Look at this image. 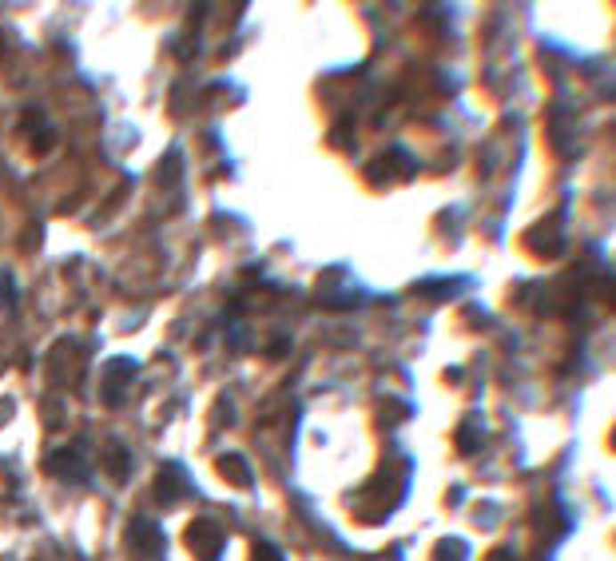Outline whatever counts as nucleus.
I'll return each mask as SVG.
<instances>
[{"label": "nucleus", "mask_w": 616, "mask_h": 561, "mask_svg": "<svg viewBox=\"0 0 616 561\" xmlns=\"http://www.w3.org/2000/svg\"><path fill=\"white\" fill-rule=\"evenodd\" d=\"M108 466H112V478H119V482L127 478V454L119 446H112V458H108Z\"/></svg>", "instance_id": "6e6552de"}, {"label": "nucleus", "mask_w": 616, "mask_h": 561, "mask_svg": "<svg viewBox=\"0 0 616 561\" xmlns=\"http://www.w3.org/2000/svg\"><path fill=\"white\" fill-rule=\"evenodd\" d=\"M108 402H119V394H124V386H127V378H135V362L132 359H112L108 362Z\"/></svg>", "instance_id": "39448f33"}, {"label": "nucleus", "mask_w": 616, "mask_h": 561, "mask_svg": "<svg viewBox=\"0 0 616 561\" xmlns=\"http://www.w3.org/2000/svg\"><path fill=\"white\" fill-rule=\"evenodd\" d=\"M251 561H282V554L271 546V541H255V557Z\"/></svg>", "instance_id": "9b49d317"}, {"label": "nucleus", "mask_w": 616, "mask_h": 561, "mask_svg": "<svg viewBox=\"0 0 616 561\" xmlns=\"http://www.w3.org/2000/svg\"><path fill=\"white\" fill-rule=\"evenodd\" d=\"M127 541H132V549L140 557H159L164 554V530H159L156 522H148V517H135L132 530H127Z\"/></svg>", "instance_id": "7ed1b4c3"}, {"label": "nucleus", "mask_w": 616, "mask_h": 561, "mask_svg": "<svg viewBox=\"0 0 616 561\" xmlns=\"http://www.w3.org/2000/svg\"><path fill=\"white\" fill-rule=\"evenodd\" d=\"M485 561H517V557H513V554H509V549H493V554H490V557H485Z\"/></svg>", "instance_id": "f8f14e48"}, {"label": "nucleus", "mask_w": 616, "mask_h": 561, "mask_svg": "<svg viewBox=\"0 0 616 561\" xmlns=\"http://www.w3.org/2000/svg\"><path fill=\"white\" fill-rule=\"evenodd\" d=\"M219 474H223L227 482H235V486H251L255 482V474H251V466H247L243 454H223L219 458Z\"/></svg>", "instance_id": "423d86ee"}, {"label": "nucleus", "mask_w": 616, "mask_h": 561, "mask_svg": "<svg viewBox=\"0 0 616 561\" xmlns=\"http://www.w3.org/2000/svg\"><path fill=\"white\" fill-rule=\"evenodd\" d=\"M458 446L466 450V454H474V450H477V430H474V422H466V427H461V435H458Z\"/></svg>", "instance_id": "9d476101"}, {"label": "nucleus", "mask_w": 616, "mask_h": 561, "mask_svg": "<svg viewBox=\"0 0 616 561\" xmlns=\"http://www.w3.org/2000/svg\"><path fill=\"white\" fill-rule=\"evenodd\" d=\"M48 470H53L56 478H64V482H88L92 478V466H88V458H84L80 446L56 450V454L48 458Z\"/></svg>", "instance_id": "f03ea898"}, {"label": "nucleus", "mask_w": 616, "mask_h": 561, "mask_svg": "<svg viewBox=\"0 0 616 561\" xmlns=\"http://www.w3.org/2000/svg\"><path fill=\"white\" fill-rule=\"evenodd\" d=\"M434 561H466V541H461V538L438 541V549H434Z\"/></svg>", "instance_id": "0eeeda50"}, {"label": "nucleus", "mask_w": 616, "mask_h": 561, "mask_svg": "<svg viewBox=\"0 0 616 561\" xmlns=\"http://www.w3.org/2000/svg\"><path fill=\"white\" fill-rule=\"evenodd\" d=\"M187 546L199 561H219V554H223V525L211 522V517H199L187 530Z\"/></svg>", "instance_id": "f257e3e1"}, {"label": "nucleus", "mask_w": 616, "mask_h": 561, "mask_svg": "<svg viewBox=\"0 0 616 561\" xmlns=\"http://www.w3.org/2000/svg\"><path fill=\"white\" fill-rule=\"evenodd\" d=\"M0 303H4L8 311L16 307V283H12V279H8V275H4V271H0Z\"/></svg>", "instance_id": "1a4fd4ad"}, {"label": "nucleus", "mask_w": 616, "mask_h": 561, "mask_svg": "<svg viewBox=\"0 0 616 561\" xmlns=\"http://www.w3.org/2000/svg\"><path fill=\"white\" fill-rule=\"evenodd\" d=\"M183 494H187V474L179 470L175 462L164 466V470H159V478H156V498L164 501V506H175Z\"/></svg>", "instance_id": "20e7f679"}]
</instances>
